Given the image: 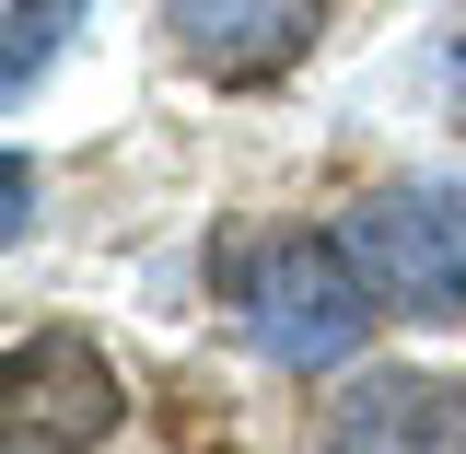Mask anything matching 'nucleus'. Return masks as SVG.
I'll return each mask as SVG.
<instances>
[{"instance_id":"f257e3e1","label":"nucleus","mask_w":466,"mask_h":454,"mask_svg":"<svg viewBox=\"0 0 466 454\" xmlns=\"http://www.w3.org/2000/svg\"><path fill=\"white\" fill-rule=\"evenodd\" d=\"M373 315L385 303L361 291L350 245H327V233H268V245L233 257V327L280 373H339L350 349L373 338Z\"/></svg>"},{"instance_id":"f03ea898","label":"nucleus","mask_w":466,"mask_h":454,"mask_svg":"<svg viewBox=\"0 0 466 454\" xmlns=\"http://www.w3.org/2000/svg\"><path fill=\"white\" fill-rule=\"evenodd\" d=\"M339 245H350V268H361V291L385 315H408V327H455L466 315V187L385 175V187L350 198Z\"/></svg>"},{"instance_id":"7ed1b4c3","label":"nucleus","mask_w":466,"mask_h":454,"mask_svg":"<svg viewBox=\"0 0 466 454\" xmlns=\"http://www.w3.org/2000/svg\"><path fill=\"white\" fill-rule=\"evenodd\" d=\"M116 373L82 327H35L12 338V385H0V454H94L116 431Z\"/></svg>"},{"instance_id":"20e7f679","label":"nucleus","mask_w":466,"mask_h":454,"mask_svg":"<svg viewBox=\"0 0 466 454\" xmlns=\"http://www.w3.org/2000/svg\"><path fill=\"white\" fill-rule=\"evenodd\" d=\"M327 454H466V385L455 373H350V397L327 408Z\"/></svg>"},{"instance_id":"39448f33","label":"nucleus","mask_w":466,"mask_h":454,"mask_svg":"<svg viewBox=\"0 0 466 454\" xmlns=\"http://www.w3.org/2000/svg\"><path fill=\"white\" fill-rule=\"evenodd\" d=\"M327 0H164V35L187 47V70L210 82H268L315 47Z\"/></svg>"},{"instance_id":"423d86ee","label":"nucleus","mask_w":466,"mask_h":454,"mask_svg":"<svg viewBox=\"0 0 466 454\" xmlns=\"http://www.w3.org/2000/svg\"><path fill=\"white\" fill-rule=\"evenodd\" d=\"M70 24H82V0H12V24H0V35H12V47H0V82L35 94V70L70 47Z\"/></svg>"},{"instance_id":"0eeeda50","label":"nucleus","mask_w":466,"mask_h":454,"mask_svg":"<svg viewBox=\"0 0 466 454\" xmlns=\"http://www.w3.org/2000/svg\"><path fill=\"white\" fill-rule=\"evenodd\" d=\"M0 210H12V222H0V233H12V245L35 233V164H24V152H12V175H0Z\"/></svg>"},{"instance_id":"6e6552de","label":"nucleus","mask_w":466,"mask_h":454,"mask_svg":"<svg viewBox=\"0 0 466 454\" xmlns=\"http://www.w3.org/2000/svg\"><path fill=\"white\" fill-rule=\"evenodd\" d=\"M455 94H466V47H455Z\"/></svg>"}]
</instances>
